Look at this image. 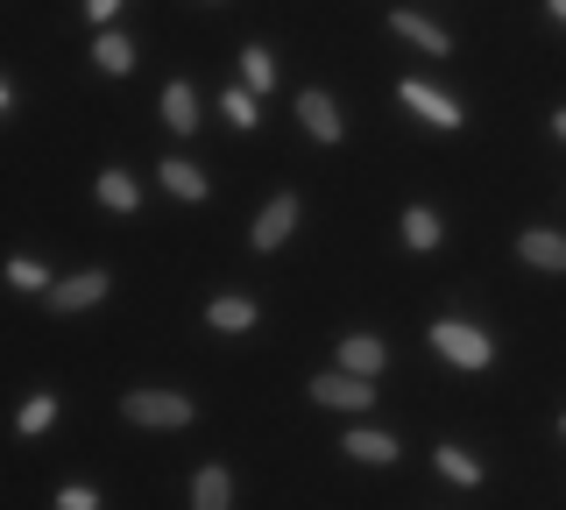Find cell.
Returning a JSON list of instances; mask_svg holds the SVG:
<instances>
[{
    "mask_svg": "<svg viewBox=\"0 0 566 510\" xmlns=\"http://www.w3.org/2000/svg\"><path fill=\"white\" fill-rule=\"evenodd\" d=\"M128 426H156V433H185L191 426V397H177V391H128Z\"/></svg>",
    "mask_w": 566,
    "mask_h": 510,
    "instance_id": "6da1fadb",
    "label": "cell"
},
{
    "mask_svg": "<svg viewBox=\"0 0 566 510\" xmlns=\"http://www.w3.org/2000/svg\"><path fill=\"white\" fill-rule=\"evenodd\" d=\"M432 347L447 355L453 368H489V333L482 326H468V320H432Z\"/></svg>",
    "mask_w": 566,
    "mask_h": 510,
    "instance_id": "7a4b0ae2",
    "label": "cell"
},
{
    "mask_svg": "<svg viewBox=\"0 0 566 510\" xmlns=\"http://www.w3.org/2000/svg\"><path fill=\"white\" fill-rule=\"evenodd\" d=\"M312 397L333 404V412H368V404H376V383L347 376V368H326V376H312Z\"/></svg>",
    "mask_w": 566,
    "mask_h": 510,
    "instance_id": "3957f363",
    "label": "cell"
},
{
    "mask_svg": "<svg viewBox=\"0 0 566 510\" xmlns=\"http://www.w3.org/2000/svg\"><path fill=\"white\" fill-rule=\"evenodd\" d=\"M397 93H403V107L424 114L432 128H460V100H447L439 85H424V79H397Z\"/></svg>",
    "mask_w": 566,
    "mask_h": 510,
    "instance_id": "277c9868",
    "label": "cell"
},
{
    "mask_svg": "<svg viewBox=\"0 0 566 510\" xmlns=\"http://www.w3.org/2000/svg\"><path fill=\"white\" fill-rule=\"evenodd\" d=\"M297 121H305L312 143H340V107H333L326 85H305V93H297Z\"/></svg>",
    "mask_w": 566,
    "mask_h": 510,
    "instance_id": "5b68a950",
    "label": "cell"
},
{
    "mask_svg": "<svg viewBox=\"0 0 566 510\" xmlns=\"http://www.w3.org/2000/svg\"><path fill=\"white\" fill-rule=\"evenodd\" d=\"M389 29H397L403 43H418L424 58H453V37L432 22V14H411V8H397V14H389Z\"/></svg>",
    "mask_w": 566,
    "mask_h": 510,
    "instance_id": "8992f818",
    "label": "cell"
},
{
    "mask_svg": "<svg viewBox=\"0 0 566 510\" xmlns=\"http://www.w3.org/2000/svg\"><path fill=\"white\" fill-rule=\"evenodd\" d=\"M106 298V270H78L64 284H50V312H93Z\"/></svg>",
    "mask_w": 566,
    "mask_h": 510,
    "instance_id": "52a82bcc",
    "label": "cell"
},
{
    "mask_svg": "<svg viewBox=\"0 0 566 510\" xmlns=\"http://www.w3.org/2000/svg\"><path fill=\"white\" fill-rule=\"evenodd\" d=\"M291 227H297V199H291V191H276V199L262 206V220H255V249L262 256L283 249V235H291Z\"/></svg>",
    "mask_w": 566,
    "mask_h": 510,
    "instance_id": "ba28073f",
    "label": "cell"
},
{
    "mask_svg": "<svg viewBox=\"0 0 566 510\" xmlns=\"http://www.w3.org/2000/svg\"><path fill=\"white\" fill-rule=\"evenodd\" d=\"M397 433H376V426H354L347 433V461H361V468H382V461H397Z\"/></svg>",
    "mask_w": 566,
    "mask_h": 510,
    "instance_id": "9c48e42d",
    "label": "cell"
},
{
    "mask_svg": "<svg viewBox=\"0 0 566 510\" xmlns=\"http://www.w3.org/2000/svg\"><path fill=\"white\" fill-rule=\"evenodd\" d=\"M517 256L531 262V270H566V235H553V227H531V235L517 241Z\"/></svg>",
    "mask_w": 566,
    "mask_h": 510,
    "instance_id": "30bf717a",
    "label": "cell"
},
{
    "mask_svg": "<svg viewBox=\"0 0 566 510\" xmlns=\"http://www.w3.org/2000/svg\"><path fill=\"white\" fill-rule=\"evenodd\" d=\"M340 368H347V376H368V383H376L382 341H376V333H347V341H340Z\"/></svg>",
    "mask_w": 566,
    "mask_h": 510,
    "instance_id": "8fae6325",
    "label": "cell"
},
{
    "mask_svg": "<svg viewBox=\"0 0 566 510\" xmlns=\"http://www.w3.org/2000/svg\"><path fill=\"white\" fill-rule=\"evenodd\" d=\"M93 64H99V72H135V43L128 37H120V29H99V43H93Z\"/></svg>",
    "mask_w": 566,
    "mask_h": 510,
    "instance_id": "7c38bea8",
    "label": "cell"
},
{
    "mask_svg": "<svg viewBox=\"0 0 566 510\" xmlns=\"http://www.w3.org/2000/svg\"><path fill=\"white\" fill-rule=\"evenodd\" d=\"M164 121H170L177 135H191V128H199V93L170 79V85H164Z\"/></svg>",
    "mask_w": 566,
    "mask_h": 510,
    "instance_id": "4fadbf2b",
    "label": "cell"
},
{
    "mask_svg": "<svg viewBox=\"0 0 566 510\" xmlns=\"http://www.w3.org/2000/svg\"><path fill=\"white\" fill-rule=\"evenodd\" d=\"M227 503H234L227 468H199V482H191V510H227Z\"/></svg>",
    "mask_w": 566,
    "mask_h": 510,
    "instance_id": "5bb4252c",
    "label": "cell"
},
{
    "mask_svg": "<svg viewBox=\"0 0 566 510\" xmlns=\"http://www.w3.org/2000/svg\"><path fill=\"white\" fill-rule=\"evenodd\" d=\"M206 326H220V333H248V326H255V305H248V298H212V305H206Z\"/></svg>",
    "mask_w": 566,
    "mask_h": 510,
    "instance_id": "9a60e30c",
    "label": "cell"
},
{
    "mask_svg": "<svg viewBox=\"0 0 566 510\" xmlns=\"http://www.w3.org/2000/svg\"><path fill=\"white\" fill-rule=\"evenodd\" d=\"M432 461H439V475H447L453 489H482V461H474V454H460V447H439Z\"/></svg>",
    "mask_w": 566,
    "mask_h": 510,
    "instance_id": "2e32d148",
    "label": "cell"
},
{
    "mask_svg": "<svg viewBox=\"0 0 566 510\" xmlns=\"http://www.w3.org/2000/svg\"><path fill=\"white\" fill-rule=\"evenodd\" d=\"M164 191H170V199H206V170L199 164H177V156H170V164H164Z\"/></svg>",
    "mask_w": 566,
    "mask_h": 510,
    "instance_id": "e0dca14e",
    "label": "cell"
},
{
    "mask_svg": "<svg viewBox=\"0 0 566 510\" xmlns=\"http://www.w3.org/2000/svg\"><path fill=\"white\" fill-rule=\"evenodd\" d=\"M403 249H439V214L432 206H411V214H403Z\"/></svg>",
    "mask_w": 566,
    "mask_h": 510,
    "instance_id": "ac0fdd59",
    "label": "cell"
},
{
    "mask_svg": "<svg viewBox=\"0 0 566 510\" xmlns=\"http://www.w3.org/2000/svg\"><path fill=\"white\" fill-rule=\"evenodd\" d=\"M241 79H248V93H270V85H276V64H270V50H262V43L241 50Z\"/></svg>",
    "mask_w": 566,
    "mask_h": 510,
    "instance_id": "d6986e66",
    "label": "cell"
},
{
    "mask_svg": "<svg viewBox=\"0 0 566 510\" xmlns=\"http://www.w3.org/2000/svg\"><path fill=\"white\" fill-rule=\"evenodd\" d=\"M99 206H114V214H135V178H128V170H106V178H99Z\"/></svg>",
    "mask_w": 566,
    "mask_h": 510,
    "instance_id": "ffe728a7",
    "label": "cell"
},
{
    "mask_svg": "<svg viewBox=\"0 0 566 510\" xmlns=\"http://www.w3.org/2000/svg\"><path fill=\"white\" fill-rule=\"evenodd\" d=\"M8 284L14 291H50V270H43V262H29V256H14L8 262Z\"/></svg>",
    "mask_w": 566,
    "mask_h": 510,
    "instance_id": "44dd1931",
    "label": "cell"
},
{
    "mask_svg": "<svg viewBox=\"0 0 566 510\" xmlns=\"http://www.w3.org/2000/svg\"><path fill=\"white\" fill-rule=\"evenodd\" d=\"M50 418H57V397L43 391V397H29V404H22V426H14V433H29V439H35V433L50 426Z\"/></svg>",
    "mask_w": 566,
    "mask_h": 510,
    "instance_id": "7402d4cb",
    "label": "cell"
},
{
    "mask_svg": "<svg viewBox=\"0 0 566 510\" xmlns=\"http://www.w3.org/2000/svg\"><path fill=\"white\" fill-rule=\"evenodd\" d=\"M227 121H234V128H255V93H248V85H227Z\"/></svg>",
    "mask_w": 566,
    "mask_h": 510,
    "instance_id": "603a6c76",
    "label": "cell"
},
{
    "mask_svg": "<svg viewBox=\"0 0 566 510\" xmlns=\"http://www.w3.org/2000/svg\"><path fill=\"white\" fill-rule=\"evenodd\" d=\"M57 510H99V489H85V482H71L64 497H57Z\"/></svg>",
    "mask_w": 566,
    "mask_h": 510,
    "instance_id": "cb8c5ba5",
    "label": "cell"
},
{
    "mask_svg": "<svg viewBox=\"0 0 566 510\" xmlns=\"http://www.w3.org/2000/svg\"><path fill=\"white\" fill-rule=\"evenodd\" d=\"M114 8H120V0H85V14H93V22L106 29V22H114Z\"/></svg>",
    "mask_w": 566,
    "mask_h": 510,
    "instance_id": "d4e9b609",
    "label": "cell"
},
{
    "mask_svg": "<svg viewBox=\"0 0 566 510\" xmlns=\"http://www.w3.org/2000/svg\"><path fill=\"white\" fill-rule=\"evenodd\" d=\"M553 135H559V143H566V107H559V114H553Z\"/></svg>",
    "mask_w": 566,
    "mask_h": 510,
    "instance_id": "484cf974",
    "label": "cell"
},
{
    "mask_svg": "<svg viewBox=\"0 0 566 510\" xmlns=\"http://www.w3.org/2000/svg\"><path fill=\"white\" fill-rule=\"evenodd\" d=\"M545 8H553V22H566V0H545Z\"/></svg>",
    "mask_w": 566,
    "mask_h": 510,
    "instance_id": "4316f807",
    "label": "cell"
},
{
    "mask_svg": "<svg viewBox=\"0 0 566 510\" xmlns=\"http://www.w3.org/2000/svg\"><path fill=\"white\" fill-rule=\"evenodd\" d=\"M559 426H566V418H559Z\"/></svg>",
    "mask_w": 566,
    "mask_h": 510,
    "instance_id": "83f0119b",
    "label": "cell"
}]
</instances>
